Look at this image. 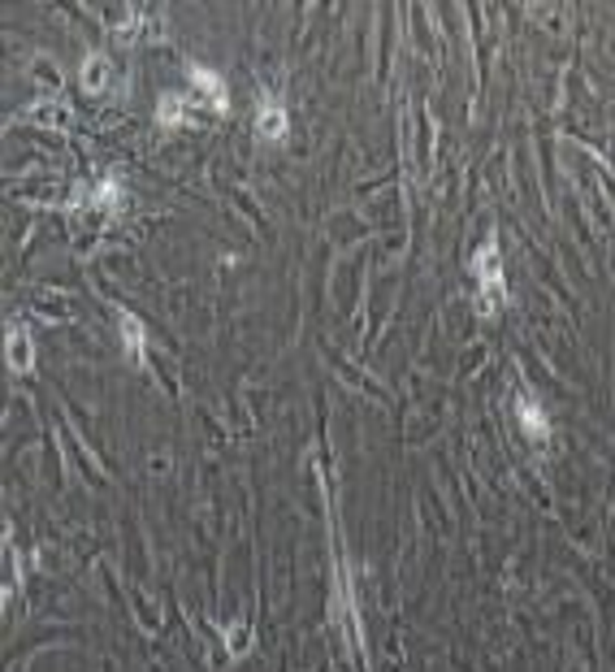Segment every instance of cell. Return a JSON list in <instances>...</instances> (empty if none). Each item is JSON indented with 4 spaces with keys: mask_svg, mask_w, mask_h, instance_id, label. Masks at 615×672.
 <instances>
[{
    "mask_svg": "<svg viewBox=\"0 0 615 672\" xmlns=\"http://www.w3.org/2000/svg\"><path fill=\"white\" fill-rule=\"evenodd\" d=\"M4 347H9V369H18V373H22V369H30V356H35V352H30V338L22 335L18 326H9Z\"/></svg>",
    "mask_w": 615,
    "mask_h": 672,
    "instance_id": "obj_5",
    "label": "cell"
},
{
    "mask_svg": "<svg viewBox=\"0 0 615 672\" xmlns=\"http://www.w3.org/2000/svg\"><path fill=\"white\" fill-rule=\"evenodd\" d=\"M117 191H113V183H105V191H96V208H100V204H105V208H113V204H117Z\"/></svg>",
    "mask_w": 615,
    "mask_h": 672,
    "instance_id": "obj_8",
    "label": "cell"
},
{
    "mask_svg": "<svg viewBox=\"0 0 615 672\" xmlns=\"http://www.w3.org/2000/svg\"><path fill=\"white\" fill-rule=\"evenodd\" d=\"M191 83H196L199 100H208V109L225 113V83L213 74V70H199V65H191Z\"/></svg>",
    "mask_w": 615,
    "mask_h": 672,
    "instance_id": "obj_4",
    "label": "cell"
},
{
    "mask_svg": "<svg viewBox=\"0 0 615 672\" xmlns=\"http://www.w3.org/2000/svg\"><path fill=\"white\" fill-rule=\"evenodd\" d=\"M105 74H109V65H105L100 56H87V61H83V79H87V87H105Z\"/></svg>",
    "mask_w": 615,
    "mask_h": 672,
    "instance_id": "obj_7",
    "label": "cell"
},
{
    "mask_svg": "<svg viewBox=\"0 0 615 672\" xmlns=\"http://www.w3.org/2000/svg\"><path fill=\"white\" fill-rule=\"evenodd\" d=\"M516 421H520V430H525L529 438H537V443L551 438V417L542 413V404H537L533 395H520V399H516Z\"/></svg>",
    "mask_w": 615,
    "mask_h": 672,
    "instance_id": "obj_3",
    "label": "cell"
},
{
    "mask_svg": "<svg viewBox=\"0 0 615 672\" xmlns=\"http://www.w3.org/2000/svg\"><path fill=\"white\" fill-rule=\"evenodd\" d=\"M473 274H476V312L494 317L507 304V278H503V256H499V239L490 234L473 256Z\"/></svg>",
    "mask_w": 615,
    "mask_h": 672,
    "instance_id": "obj_1",
    "label": "cell"
},
{
    "mask_svg": "<svg viewBox=\"0 0 615 672\" xmlns=\"http://www.w3.org/2000/svg\"><path fill=\"white\" fill-rule=\"evenodd\" d=\"M122 335H126V352L143 361V321L139 317H131V312H122Z\"/></svg>",
    "mask_w": 615,
    "mask_h": 672,
    "instance_id": "obj_6",
    "label": "cell"
},
{
    "mask_svg": "<svg viewBox=\"0 0 615 672\" xmlns=\"http://www.w3.org/2000/svg\"><path fill=\"white\" fill-rule=\"evenodd\" d=\"M256 131H260V140H282V135H286V109H282V100H274L269 91H260Z\"/></svg>",
    "mask_w": 615,
    "mask_h": 672,
    "instance_id": "obj_2",
    "label": "cell"
}]
</instances>
